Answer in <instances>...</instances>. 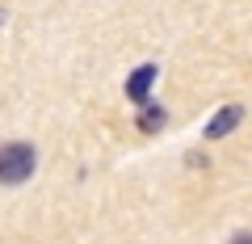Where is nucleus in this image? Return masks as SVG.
Listing matches in <instances>:
<instances>
[{"mask_svg": "<svg viewBox=\"0 0 252 244\" xmlns=\"http://www.w3.org/2000/svg\"><path fill=\"white\" fill-rule=\"evenodd\" d=\"M240 122H244V109H240V105H223V109H219V114L206 122V139H223V135H231Z\"/></svg>", "mask_w": 252, "mask_h": 244, "instance_id": "f03ea898", "label": "nucleus"}, {"mask_svg": "<svg viewBox=\"0 0 252 244\" xmlns=\"http://www.w3.org/2000/svg\"><path fill=\"white\" fill-rule=\"evenodd\" d=\"M164 122H168V114H164V105H152V101H147V105L139 109V131H147V135H152V131H160Z\"/></svg>", "mask_w": 252, "mask_h": 244, "instance_id": "20e7f679", "label": "nucleus"}, {"mask_svg": "<svg viewBox=\"0 0 252 244\" xmlns=\"http://www.w3.org/2000/svg\"><path fill=\"white\" fill-rule=\"evenodd\" d=\"M34 164H38V156H34L30 143H4L0 147V181H4V185L30 181L34 177Z\"/></svg>", "mask_w": 252, "mask_h": 244, "instance_id": "f257e3e1", "label": "nucleus"}, {"mask_svg": "<svg viewBox=\"0 0 252 244\" xmlns=\"http://www.w3.org/2000/svg\"><path fill=\"white\" fill-rule=\"evenodd\" d=\"M231 244H252V232H240V236H235Z\"/></svg>", "mask_w": 252, "mask_h": 244, "instance_id": "39448f33", "label": "nucleus"}, {"mask_svg": "<svg viewBox=\"0 0 252 244\" xmlns=\"http://www.w3.org/2000/svg\"><path fill=\"white\" fill-rule=\"evenodd\" d=\"M152 84H156V68H152V64L135 68V72H130V80H126V97L139 101V105H147V93H152Z\"/></svg>", "mask_w": 252, "mask_h": 244, "instance_id": "7ed1b4c3", "label": "nucleus"}]
</instances>
